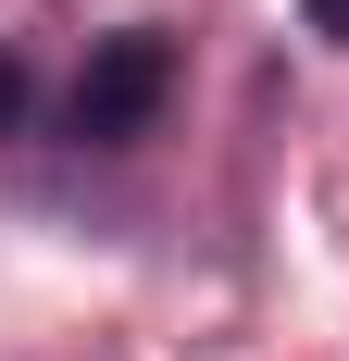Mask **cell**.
<instances>
[{
    "mask_svg": "<svg viewBox=\"0 0 349 361\" xmlns=\"http://www.w3.org/2000/svg\"><path fill=\"white\" fill-rule=\"evenodd\" d=\"M312 25H324V37H349V0H312Z\"/></svg>",
    "mask_w": 349,
    "mask_h": 361,
    "instance_id": "7a4b0ae2",
    "label": "cell"
},
{
    "mask_svg": "<svg viewBox=\"0 0 349 361\" xmlns=\"http://www.w3.org/2000/svg\"><path fill=\"white\" fill-rule=\"evenodd\" d=\"M162 100H174V37L125 25V37H88V63H75V87H63V125L88 149H125V137L162 125Z\"/></svg>",
    "mask_w": 349,
    "mask_h": 361,
    "instance_id": "6da1fadb",
    "label": "cell"
}]
</instances>
